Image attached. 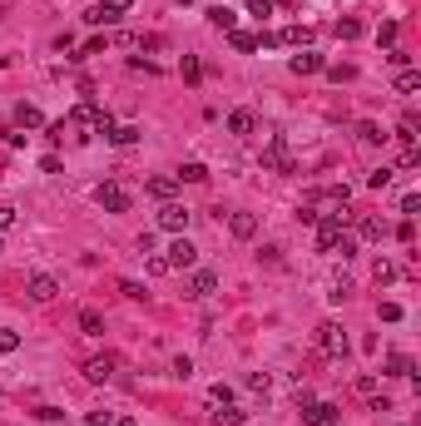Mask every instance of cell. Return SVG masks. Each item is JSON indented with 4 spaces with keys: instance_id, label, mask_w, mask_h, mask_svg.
<instances>
[{
    "instance_id": "6da1fadb",
    "label": "cell",
    "mask_w": 421,
    "mask_h": 426,
    "mask_svg": "<svg viewBox=\"0 0 421 426\" xmlns=\"http://www.w3.org/2000/svg\"><path fill=\"white\" fill-rule=\"evenodd\" d=\"M263 168H272V174H298V159H292V149L283 134H272L263 144Z\"/></svg>"
},
{
    "instance_id": "7a4b0ae2",
    "label": "cell",
    "mask_w": 421,
    "mask_h": 426,
    "mask_svg": "<svg viewBox=\"0 0 421 426\" xmlns=\"http://www.w3.org/2000/svg\"><path fill=\"white\" fill-rule=\"evenodd\" d=\"M94 203H99L104 213H129V203H134V199H129V188H124V184H114V179H110V184H99V188H94Z\"/></svg>"
},
{
    "instance_id": "3957f363",
    "label": "cell",
    "mask_w": 421,
    "mask_h": 426,
    "mask_svg": "<svg viewBox=\"0 0 421 426\" xmlns=\"http://www.w3.org/2000/svg\"><path fill=\"white\" fill-rule=\"evenodd\" d=\"M164 263L183 273V268H194V263H199V248H194V243H188V238H183V233H179V238H174V243H168V248H164Z\"/></svg>"
},
{
    "instance_id": "277c9868",
    "label": "cell",
    "mask_w": 421,
    "mask_h": 426,
    "mask_svg": "<svg viewBox=\"0 0 421 426\" xmlns=\"http://www.w3.org/2000/svg\"><path fill=\"white\" fill-rule=\"evenodd\" d=\"M129 5H134V0H99V5L84 15V20H90V25H114V20L129 15Z\"/></svg>"
},
{
    "instance_id": "5b68a950",
    "label": "cell",
    "mask_w": 421,
    "mask_h": 426,
    "mask_svg": "<svg viewBox=\"0 0 421 426\" xmlns=\"http://www.w3.org/2000/svg\"><path fill=\"white\" fill-rule=\"evenodd\" d=\"M312 228H318V253H332L337 248V238H342V213H327V218H318V223H312Z\"/></svg>"
},
{
    "instance_id": "8992f818",
    "label": "cell",
    "mask_w": 421,
    "mask_h": 426,
    "mask_svg": "<svg viewBox=\"0 0 421 426\" xmlns=\"http://www.w3.org/2000/svg\"><path fill=\"white\" fill-rule=\"evenodd\" d=\"M318 347H322V357H347V332L337 323H322L318 327Z\"/></svg>"
},
{
    "instance_id": "52a82bcc",
    "label": "cell",
    "mask_w": 421,
    "mask_h": 426,
    "mask_svg": "<svg viewBox=\"0 0 421 426\" xmlns=\"http://www.w3.org/2000/svg\"><path fill=\"white\" fill-rule=\"evenodd\" d=\"M188 218H194V213H188L183 203H174V199H168V203L159 208V228H164V233H174V238L188 228Z\"/></svg>"
},
{
    "instance_id": "ba28073f",
    "label": "cell",
    "mask_w": 421,
    "mask_h": 426,
    "mask_svg": "<svg viewBox=\"0 0 421 426\" xmlns=\"http://www.w3.org/2000/svg\"><path fill=\"white\" fill-rule=\"evenodd\" d=\"M25 292H30V303H55V297H60V283L50 278V273H30V278H25Z\"/></svg>"
},
{
    "instance_id": "9c48e42d",
    "label": "cell",
    "mask_w": 421,
    "mask_h": 426,
    "mask_svg": "<svg viewBox=\"0 0 421 426\" xmlns=\"http://www.w3.org/2000/svg\"><path fill=\"white\" fill-rule=\"evenodd\" d=\"M303 426H337L332 401H303Z\"/></svg>"
},
{
    "instance_id": "30bf717a",
    "label": "cell",
    "mask_w": 421,
    "mask_h": 426,
    "mask_svg": "<svg viewBox=\"0 0 421 426\" xmlns=\"http://www.w3.org/2000/svg\"><path fill=\"white\" fill-rule=\"evenodd\" d=\"M218 292V273L214 268H194V278H188V297H199V303H203V297H214Z\"/></svg>"
},
{
    "instance_id": "8fae6325",
    "label": "cell",
    "mask_w": 421,
    "mask_h": 426,
    "mask_svg": "<svg viewBox=\"0 0 421 426\" xmlns=\"http://www.w3.org/2000/svg\"><path fill=\"white\" fill-rule=\"evenodd\" d=\"M114 367H119V357L104 352V357H90V362H84V377H90V381H110Z\"/></svg>"
},
{
    "instance_id": "7c38bea8",
    "label": "cell",
    "mask_w": 421,
    "mask_h": 426,
    "mask_svg": "<svg viewBox=\"0 0 421 426\" xmlns=\"http://www.w3.org/2000/svg\"><path fill=\"white\" fill-rule=\"evenodd\" d=\"M253 129H258V114H253V110H233V114H228V134H233V139H248Z\"/></svg>"
},
{
    "instance_id": "4fadbf2b",
    "label": "cell",
    "mask_w": 421,
    "mask_h": 426,
    "mask_svg": "<svg viewBox=\"0 0 421 426\" xmlns=\"http://www.w3.org/2000/svg\"><path fill=\"white\" fill-rule=\"evenodd\" d=\"M322 65H327V60H322L318 50H303V55H292V60H288V70H292V75H318Z\"/></svg>"
},
{
    "instance_id": "5bb4252c",
    "label": "cell",
    "mask_w": 421,
    "mask_h": 426,
    "mask_svg": "<svg viewBox=\"0 0 421 426\" xmlns=\"http://www.w3.org/2000/svg\"><path fill=\"white\" fill-rule=\"evenodd\" d=\"M228 233H233V238H253V233H258V218H253V213H228Z\"/></svg>"
},
{
    "instance_id": "9a60e30c",
    "label": "cell",
    "mask_w": 421,
    "mask_h": 426,
    "mask_svg": "<svg viewBox=\"0 0 421 426\" xmlns=\"http://www.w3.org/2000/svg\"><path fill=\"white\" fill-rule=\"evenodd\" d=\"M357 233H362L367 243H382L387 238V223L377 218V213H362V218H357Z\"/></svg>"
},
{
    "instance_id": "2e32d148",
    "label": "cell",
    "mask_w": 421,
    "mask_h": 426,
    "mask_svg": "<svg viewBox=\"0 0 421 426\" xmlns=\"http://www.w3.org/2000/svg\"><path fill=\"white\" fill-rule=\"evenodd\" d=\"M208 25H214V30H238V15L233 10H228V5H208Z\"/></svg>"
},
{
    "instance_id": "e0dca14e",
    "label": "cell",
    "mask_w": 421,
    "mask_h": 426,
    "mask_svg": "<svg viewBox=\"0 0 421 426\" xmlns=\"http://www.w3.org/2000/svg\"><path fill=\"white\" fill-rule=\"evenodd\" d=\"M15 124L20 129H45V114H40L35 104H15Z\"/></svg>"
},
{
    "instance_id": "ac0fdd59",
    "label": "cell",
    "mask_w": 421,
    "mask_h": 426,
    "mask_svg": "<svg viewBox=\"0 0 421 426\" xmlns=\"http://www.w3.org/2000/svg\"><path fill=\"white\" fill-rule=\"evenodd\" d=\"M243 421H248V412L233 407V401H223V407L214 412V426H243Z\"/></svg>"
},
{
    "instance_id": "d6986e66",
    "label": "cell",
    "mask_w": 421,
    "mask_h": 426,
    "mask_svg": "<svg viewBox=\"0 0 421 426\" xmlns=\"http://www.w3.org/2000/svg\"><path fill=\"white\" fill-rule=\"evenodd\" d=\"M79 332H84V337H104V317H99L94 308H84V312H79Z\"/></svg>"
},
{
    "instance_id": "ffe728a7",
    "label": "cell",
    "mask_w": 421,
    "mask_h": 426,
    "mask_svg": "<svg viewBox=\"0 0 421 426\" xmlns=\"http://www.w3.org/2000/svg\"><path fill=\"white\" fill-rule=\"evenodd\" d=\"M104 139H110V144H119V149H129V144H139V129H134V124H114V129L104 134Z\"/></svg>"
},
{
    "instance_id": "44dd1931",
    "label": "cell",
    "mask_w": 421,
    "mask_h": 426,
    "mask_svg": "<svg viewBox=\"0 0 421 426\" xmlns=\"http://www.w3.org/2000/svg\"><path fill=\"white\" fill-rule=\"evenodd\" d=\"M228 45H233L238 55H253V50H258V35H248V30H228Z\"/></svg>"
},
{
    "instance_id": "7402d4cb",
    "label": "cell",
    "mask_w": 421,
    "mask_h": 426,
    "mask_svg": "<svg viewBox=\"0 0 421 426\" xmlns=\"http://www.w3.org/2000/svg\"><path fill=\"white\" fill-rule=\"evenodd\" d=\"M278 45H312V30H307V25H288V30L278 35Z\"/></svg>"
},
{
    "instance_id": "603a6c76",
    "label": "cell",
    "mask_w": 421,
    "mask_h": 426,
    "mask_svg": "<svg viewBox=\"0 0 421 426\" xmlns=\"http://www.w3.org/2000/svg\"><path fill=\"white\" fill-rule=\"evenodd\" d=\"M174 179H179V184H203V179H208V168H203L199 159H188V164L179 168V174H174Z\"/></svg>"
},
{
    "instance_id": "cb8c5ba5",
    "label": "cell",
    "mask_w": 421,
    "mask_h": 426,
    "mask_svg": "<svg viewBox=\"0 0 421 426\" xmlns=\"http://www.w3.org/2000/svg\"><path fill=\"white\" fill-rule=\"evenodd\" d=\"M357 139H362V144H387L392 134H382V129H377L372 119H362V124H357Z\"/></svg>"
},
{
    "instance_id": "d4e9b609",
    "label": "cell",
    "mask_w": 421,
    "mask_h": 426,
    "mask_svg": "<svg viewBox=\"0 0 421 426\" xmlns=\"http://www.w3.org/2000/svg\"><path fill=\"white\" fill-rule=\"evenodd\" d=\"M174 184H179V179H149L144 188H149V194H154L159 203H168V199H174Z\"/></svg>"
},
{
    "instance_id": "484cf974",
    "label": "cell",
    "mask_w": 421,
    "mask_h": 426,
    "mask_svg": "<svg viewBox=\"0 0 421 426\" xmlns=\"http://www.w3.org/2000/svg\"><path fill=\"white\" fill-rule=\"evenodd\" d=\"M387 377H411V357L392 352V357H387Z\"/></svg>"
},
{
    "instance_id": "4316f807",
    "label": "cell",
    "mask_w": 421,
    "mask_h": 426,
    "mask_svg": "<svg viewBox=\"0 0 421 426\" xmlns=\"http://www.w3.org/2000/svg\"><path fill=\"white\" fill-rule=\"evenodd\" d=\"M411 90H421V70H402L396 75V95H411Z\"/></svg>"
},
{
    "instance_id": "83f0119b",
    "label": "cell",
    "mask_w": 421,
    "mask_h": 426,
    "mask_svg": "<svg viewBox=\"0 0 421 426\" xmlns=\"http://www.w3.org/2000/svg\"><path fill=\"white\" fill-rule=\"evenodd\" d=\"M332 30H337V40H357V35H362V20H352V15H347V20H337Z\"/></svg>"
},
{
    "instance_id": "f1b7e54d",
    "label": "cell",
    "mask_w": 421,
    "mask_h": 426,
    "mask_svg": "<svg viewBox=\"0 0 421 426\" xmlns=\"http://www.w3.org/2000/svg\"><path fill=\"white\" fill-rule=\"evenodd\" d=\"M179 70H183V79H188V84H199V79H203V65H199V55H183V65H179Z\"/></svg>"
},
{
    "instance_id": "f546056e",
    "label": "cell",
    "mask_w": 421,
    "mask_h": 426,
    "mask_svg": "<svg viewBox=\"0 0 421 426\" xmlns=\"http://www.w3.org/2000/svg\"><path fill=\"white\" fill-rule=\"evenodd\" d=\"M392 174H396V168H387V164H382V168H372V174H367V184H372V188H387V184H392Z\"/></svg>"
},
{
    "instance_id": "4dcf8cb0",
    "label": "cell",
    "mask_w": 421,
    "mask_h": 426,
    "mask_svg": "<svg viewBox=\"0 0 421 426\" xmlns=\"http://www.w3.org/2000/svg\"><path fill=\"white\" fill-rule=\"evenodd\" d=\"M104 45H110V40H104V35H94V40H84V50H79L75 60H84V55H104Z\"/></svg>"
},
{
    "instance_id": "1f68e13d",
    "label": "cell",
    "mask_w": 421,
    "mask_h": 426,
    "mask_svg": "<svg viewBox=\"0 0 421 426\" xmlns=\"http://www.w3.org/2000/svg\"><path fill=\"white\" fill-rule=\"evenodd\" d=\"M318 218H327L322 208H312V203H298V223H318Z\"/></svg>"
},
{
    "instance_id": "d6a6232c",
    "label": "cell",
    "mask_w": 421,
    "mask_h": 426,
    "mask_svg": "<svg viewBox=\"0 0 421 426\" xmlns=\"http://www.w3.org/2000/svg\"><path fill=\"white\" fill-rule=\"evenodd\" d=\"M0 352H20V332H10V327H0Z\"/></svg>"
},
{
    "instance_id": "836d02e7",
    "label": "cell",
    "mask_w": 421,
    "mask_h": 426,
    "mask_svg": "<svg viewBox=\"0 0 421 426\" xmlns=\"http://www.w3.org/2000/svg\"><path fill=\"white\" fill-rule=\"evenodd\" d=\"M421 208V194H416V188H407V194H402V213H407V218H411V213Z\"/></svg>"
},
{
    "instance_id": "e575fe53",
    "label": "cell",
    "mask_w": 421,
    "mask_h": 426,
    "mask_svg": "<svg viewBox=\"0 0 421 426\" xmlns=\"http://www.w3.org/2000/svg\"><path fill=\"white\" fill-rule=\"evenodd\" d=\"M10 228H15V208L0 203V233H10Z\"/></svg>"
},
{
    "instance_id": "d590c367",
    "label": "cell",
    "mask_w": 421,
    "mask_h": 426,
    "mask_svg": "<svg viewBox=\"0 0 421 426\" xmlns=\"http://www.w3.org/2000/svg\"><path fill=\"white\" fill-rule=\"evenodd\" d=\"M248 15H263L268 20L272 15V0H248Z\"/></svg>"
},
{
    "instance_id": "8d00e7d4",
    "label": "cell",
    "mask_w": 421,
    "mask_h": 426,
    "mask_svg": "<svg viewBox=\"0 0 421 426\" xmlns=\"http://www.w3.org/2000/svg\"><path fill=\"white\" fill-rule=\"evenodd\" d=\"M377 40H382V45H396V20H387V25L377 30Z\"/></svg>"
},
{
    "instance_id": "74e56055",
    "label": "cell",
    "mask_w": 421,
    "mask_h": 426,
    "mask_svg": "<svg viewBox=\"0 0 421 426\" xmlns=\"http://www.w3.org/2000/svg\"><path fill=\"white\" fill-rule=\"evenodd\" d=\"M208 401H214V407H223V401H233V392H228V387H223V381H218V387H214V392H208Z\"/></svg>"
},
{
    "instance_id": "f35d334b",
    "label": "cell",
    "mask_w": 421,
    "mask_h": 426,
    "mask_svg": "<svg viewBox=\"0 0 421 426\" xmlns=\"http://www.w3.org/2000/svg\"><path fill=\"white\" fill-rule=\"evenodd\" d=\"M322 70H327V75H332V79H352V75H357V70H352V65H322Z\"/></svg>"
},
{
    "instance_id": "ab89813d",
    "label": "cell",
    "mask_w": 421,
    "mask_h": 426,
    "mask_svg": "<svg viewBox=\"0 0 421 426\" xmlns=\"http://www.w3.org/2000/svg\"><path fill=\"white\" fill-rule=\"evenodd\" d=\"M248 387H253V392H263V397H268V372H253V377H248Z\"/></svg>"
},
{
    "instance_id": "60d3db41",
    "label": "cell",
    "mask_w": 421,
    "mask_h": 426,
    "mask_svg": "<svg viewBox=\"0 0 421 426\" xmlns=\"http://www.w3.org/2000/svg\"><path fill=\"white\" fill-rule=\"evenodd\" d=\"M382 323H402V308H396V303H382Z\"/></svg>"
},
{
    "instance_id": "b9f144b4",
    "label": "cell",
    "mask_w": 421,
    "mask_h": 426,
    "mask_svg": "<svg viewBox=\"0 0 421 426\" xmlns=\"http://www.w3.org/2000/svg\"><path fill=\"white\" fill-rule=\"evenodd\" d=\"M5 65H10V60H5V55H0V70H5Z\"/></svg>"
}]
</instances>
